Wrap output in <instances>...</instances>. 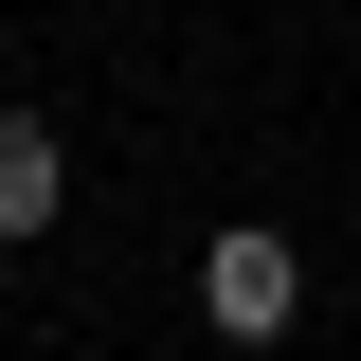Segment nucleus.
<instances>
[{"label":"nucleus","mask_w":361,"mask_h":361,"mask_svg":"<svg viewBox=\"0 0 361 361\" xmlns=\"http://www.w3.org/2000/svg\"><path fill=\"white\" fill-rule=\"evenodd\" d=\"M289 307H307V253H289L271 217H235L217 253H199V325H217V343H271Z\"/></svg>","instance_id":"nucleus-1"},{"label":"nucleus","mask_w":361,"mask_h":361,"mask_svg":"<svg viewBox=\"0 0 361 361\" xmlns=\"http://www.w3.org/2000/svg\"><path fill=\"white\" fill-rule=\"evenodd\" d=\"M54 199H73V163H54V127H37V109H0V235H37Z\"/></svg>","instance_id":"nucleus-2"}]
</instances>
